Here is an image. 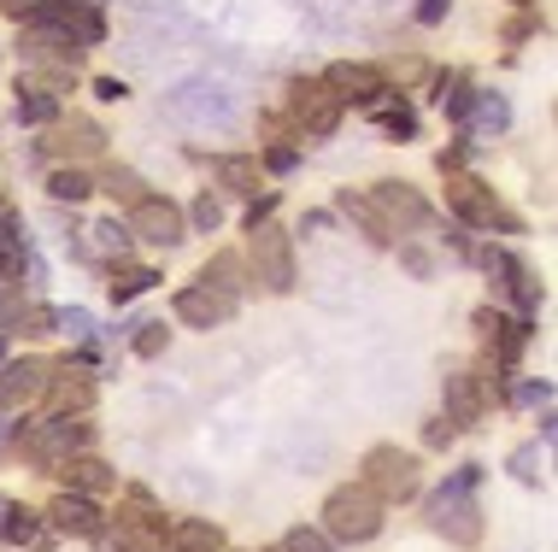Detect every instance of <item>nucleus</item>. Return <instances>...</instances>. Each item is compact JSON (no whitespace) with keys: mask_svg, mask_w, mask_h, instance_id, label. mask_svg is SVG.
Segmentation results:
<instances>
[{"mask_svg":"<svg viewBox=\"0 0 558 552\" xmlns=\"http://www.w3.org/2000/svg\"><path fill=\"white\" fill-rule=\"evenodd\" d=\"M476 482H482V465H464L459 476H447L441 488L429 494L424 517L435 535H447L452 547H476L482 541V505H476Z\"/></svg>","mask_w":558,"mask_h":552,"instance_id":"1","label":"nucleus"},{"mask_svg":"<svg viewBox=\"0 0 558 552\" xmlns=\"http://www.w3.org/2000/svg\"><path fill=\"white\" fill-rule=\"evenodd\" d=\"M88 446H95V424H88V417H41V424L12 429V453L29 458L36 470H53L59 458L88 453Z\"/></svg>","mask_w":558,"mask_h":552,"instance_id":"2","label":"nucleus"},{"mask_svg":"<svg viewBox=\"0 0 558 552\" xmlns=\"http://www.w3.org/2000/svg\"><path fill=\"white\" fill-rule=\"evenodd\" d=\"M383 517H388V505L371 494L365 482H341L336 494L324 500V535L329 541H341V547H365V541H376L383 535Z\"/></svg>","mask_w":558,"mask_h":552,"instance_id":"3","label":"nucleus"},{"mask_svg":"<svg viewBox=\"0 0 558 552\" xmlns=\"http://www.w3.org/2000/svg\"><path fill=\"white\" fill-rule=\"evenodd\" d=\"M359 482H365L383 505H405V500L424 494V465H417V453H400L395 441H383V446H371V453H365Z\"/></svg>","mask_w":558,"mask_h":552,"instance_id":"4","label":"nucleus"},{"mask_svg":"<svg viewBox=\"0 0 558 552\" xmlns=\"http://www.w3.org/2000/svg\"><path fill=\"white\" fill-rule=\"evenodd\" d=\"M247 282H259L265 294H294V242L282 223H253L247 230Z\"/></svg>","mask_w":558,"mask_h":552,"instance_id":"5","label":"nucleus"},{"mask_svg":"<svg viewBox=\"0 0 558 552\" xmlns=\"http://www.w3.org/2000/svg\"><path fill=\"white\" fill-rule=\"evenodd\" d=\"M447 206L459 212V223H471V230H506V235L523 230V223L500 206V194L471 171H447Z\"/></svg>","mask_w":558,"mask_h":552,"instance_id":"6","label":"nucleus"},{"mask_svg":"<svg viewBox=\"0 0 558 552\" xmlns=\"http://www.w3.org/2000/svg\"><path fill=\"white\" fill-rule=\"evenodd\" d=\"M19 59H24V71L48 77L41 88H65L71 77H77V65H83V48H71L65 36H53V29H41V24H29L19 36Z\"/></svg>","mask_w":558,"mask_h":552,"instance_id":"7","label":"nucleus"},{"mask_svg":"<svg viewBox=\"0 0 558 552\" xmlns=\"http://www.w3.org/2000/svg\"><path fill=\"white\" fill-rule=\"evenodd\" d=\"M341 100L324 88V77H294L289 83V124L300 136H336L341 130Z\"/></svg>","mask_w":558,"mask_h":552,"instance_id":"8","label":"nucleus"},{"mask_svg":"<svg viewBox=\"0 0 558 552\" xmlns=\"http://www.w3.org/2000/svg\"><path fill=\"white\" fill-rule=\"evenodd\" d=\"M124 230H130V242H147V247H177V242L189 235V218H183V206H177V200H165V194H142V200L130 206Z\"/></svg>","mask_w":558,"mask_h":552,"instance_id":"9","label":"nucleus"},{"mask_svg":"<svg viewBox=\"0 0 558 552\" xmlns=\"http://www.w3.org/2000/svg\"><path fill=\"white\" fill-rule=\"evenodd\" d=\"M476 259H482V271H488L494 282H500V294L511 306H518V318H530V311L541 306V282H535V271L518 259L511 247H471Z\"/></svg>","mask_w":558,"mask_h":552,"instance_id":"10","label":"nucleus"},{"mask_svg":"<svg viewBox=\"0 0 558 552\" xmlns=\"http://www.w3.org/2000/svg\"><path fill=\"white\" fill-rule=\"evenodd\" d=\"M371 206L383 212L388 230H395V242H405L412 230H424V223L435 218L429 200H424V194H417L412 183H376V188H371Z\"/></svg>","mask_w":558,"mask_h":552,"instance_id":"11","label":"nucleus"},{"mask_svg":"<svg viewBox=\"0 0 558 552\" xmlns=\"http://www.w3.org/2000/svg\"><path fill=\"white\" fill-rule=\"evenodd\" d=\"M324 88L341 100V107H359V112H365L376 95H388V71H383V65H365V59H341V65L324 71Z\"/></svg>","mask_w":558,"mask_h":552,"instance_id":"12","label":"nucleus"},{"mask_svg":"<svg viewBox=\"0 0 558 552\" xmlns=\"http://www.w3.org/2000/svg\"><path fill=\"white\" fill-rule=\"evenodd\" d=\"M48 154L59 159V165H77V159H95V154H107V130L95 124V118H65L59 112L53 124H48Z\"/></svg>","mask_w":558,"mask_h":552,"instance_id":"13","label":"nucleus"},{"mask_svg":"<svg viewBox=\"0 0 558 552\" xmlns=\"http://www.w3.org/2000/svg\"><path fill=\"white\" fill-rule=\"evenodd\" d=\"M441 406H447L441 417H447L452 429H459V436H464V429H476L482 417H488V394H482L476 370H464V365L447 370V377H441Z\"/></svg>","mask_w":558,"mask_h":552,"instance_id":"14","label":"nucleus"},{"mask_svg":"<svg viewBox=\"0 0 558 552\" xmlns=\"http://www.w3.org/2000/svg\"><path fill=\"white\" fill-rule=\"evenodd\" d=\"M41 400H48V417H88V406H95V382H88L83 365L65 359V365H53Z\"/></svg>","mask_w":558,"mask_h":552,"instance_id":"15","label":"nucleus"},{"mask_svg":"<svg viewBox=\"0 0 558 552\" xmlns=\"http://www.w3.org/2000/svg\"><path fill=\"white\" fill-rule=\"evenodd\" d=\"M53 365L48 359H7L0 365V412H24L41 400V388H48Z\"/></svg>","mask_w":558,"mask_h":552,"instance_id":"16","label":"nucleus"},{"mask_svg":"<svg viewBox=\"0 0 558 552\" xmlns=\"http://www.w3.org/2000/svg\"><path fill=\"white\" fill-rule=\"evenodd\" d=\"M48 524L53 535H71V541H95L100 524H107V512H100L88 494H71V488H59L53 505H48Z\"/></svg>","mask_w":558,"mask_h":552,"instance_id":"17","label":"nucleus"},{"mask_svg":"<svg viewBox=\"0 0 558 552\" xmlns=\"http://www.w3.org/2000/svg\"><path fill=\"white\" fill-rule=\"evenodd\" d=\"M53 476H59V488H71V494H88V500H100V494H112V488H118V470L107 465V458H95V453L59 458Z\"/></svg>","mask_w":558,"mask_h":552,"instance_id":"18","label":"nucleus"},{"mask_svg":"<svg viewBox=\"0 0 558 552\" xmlns=\"http://www.w3.org/2000/svg\"><path fill=\"white\" fill-rule=\"evenodd\" d=\"M171 311L189 323V330H218V323H230L235 318V300H223V294H213V289H177V300H171Z\"/></svg>","mask_w":558,"mask_h":552,"instance_id":"19","label":"nucleus"},{"mask_svg":"<svg viewBox=\"0 0 558 552\" xmlns=\"http://www.w3.org/2000/svg\"><path fill=\"white\" fill-rule=\"evenodd\" d=\"M59 541L48 512H36V505H19L12 500V517H7V535H0V547H29V552H48Z\"/></svg>","mask_w":558,"mask_h":552,"instance_id":"20","label":"nucleus"},{"mask_svg":"<svg viewBox=\"0 0 558 552\" xmlns=\"http://www.w3.org/2000/svg\"><path fill=\"white\" fill-rule=\"evenodd\" d=\"M165 552H223V529L206 524V517H171Z\"/></svg>","mask_w":558,"mask_h":552,"instance_id":"21","label":"nucleus"},{"mask_svg":"<svg viewBox=\"0 0 558 552\" xmlns=\"http://www.w3.org/2000/svg\"><path fill=\"white\" fill-rule=\"evenodd\" d=\"M201 289L223 294V300L241 306V289H247V265H241V253H213V259L201 265Z\"/></svg>","mask_w":558,"mask_h":552,"instance_id":"22","label":"nucleus"},{"mask_svg":"<svg viewBox=\"0 0 558 552\" xmlns=\"http://www.w3.org/2000/svg\"><path fill=\"white\" fill-rule=\"evenodd\" d=\"M336 206H341V212L359 223V230H365V242H371V247H395V230H388V223H383V212L371 206V194H353V188H341V194H336Z\"/></svg>","mask_w":558,"mask_h":552,"instance_id":"23","label":"nucleus"},{"mask_svg":"<svg viewBox=\"0 0 558 552\" xmlns=\"http://www.w3.org/2000/svg\"><path fill=\"white\" fill-rule=\"evenodd\" d=\"M213 171H218V183L230 188V194H241V200H253V194H259V159H253V154H223Z\"/></svg>","mask_w":558,"mask_h":552,"instance_id":"24","label":"nucleus"},{"mask_svg":"<svg viewBox=\"0 0 558 552\" xmlns=\"http://www.w3.org/2000/svg\"><path fill=\"white\" fill-rule=\"evenodd\" d=\"M107 277H112V282H107L112 306H130L135 294H147V289H154V282H159V271H154V265H124V259H118Z\"/></svg>","mask_w":558,"mask_h":552,"instance_id":"25","label":"nucleus"},{"mask_svg":"<svg viewBox=\"0 0 558 552\" xmlns=\"http://www.w3.org/2000/svg\"><path fill=\"white\" fill-rule=\"evenodd\" d=\"M48 194H53L59 206H83L88 194H95V176L77 171V165H53L48 171Z\"/></svg>","mask_w":558,"mask_h":552,"instance_id":"26","label":"nucleus"},{"mask_svg":"<svg viewBox=\"0 0 558 552\" xmlns=\"http://www.w3.org/2000/svg\"><path fill=\"white\" fill-rule=\"evenodd\" d=\"M95 188H100V194H112V200L124 206V212H130L135 200H142V194H147V183H142V176H135L130 165H107V176H100Z\"/></svg>","mask_w":558,"mask_h":552,"instance_id":"27","label":"nucleus"},{"mask_svg":"<svg viewBox=\"0 0 558 552\" xmlns=\"http://www.w3.org/2000/svg\"><path fill=\"white\" fill-rule=\"evenodd\" d=\"M53 118H59L53 88H19V124H53Z\"/></svg>","mask_w":558,"mask_h":552,"instance_id":"28","label":"nucleus"},{"mask_svg":"<svg viewBox=\"0 0 558 552\" xmlns=\"http://www.w3.org/2000/svg\"><path fill=\"white\" fill-rule=\"evenodd\" d=\"M0 277H24V235H19V223H12L7 212H0Z\"/></svg>","mask_w":558,"mask_h":552,"instance_id":"29","label":"nucleus"},{"mask_svg":"<svg viewBox=\"0 0 558 552\" xmlns=\"http://www.w3.org/2000/svg\"><path fill=\"white\" fill-rule=\"evenodd\" d=\"M277 547H282V552H336V541H329L324 529H312V524H294Z\"/></svg>","mask_w":558,"mask_h":552,"instance_id":"30","label":"nucleus"},{"mask_svg":"<svg viewBox=\"0 0 558 552\" xmlns=\"http://www.w3.org/2000/svg\"><path fill=\"white\" fill-rule=\"evenodd\" d=\"M12 330H24V335H53V330H59V311L29 300V306L19 311V323H12Z\"/></svg>","mask_w":558,"mask_h":552,"instance_id":"31","label":"nucleus"},{"mask_svg":"<svg viewBox=\"0 0 558 552\" xmlns=\"http://www.w3.org/2000/svg\"><path fill=\"white\" fill-rule=\"evenodd\" d=\"M165 347H171V330H165V323H142V330H135V359H159Z\"/></svg>","mask_w":558,"mask_h":552,"instance_id":"32","label":"nucleus"},{"mask_svg":"<svg viewBox=\"0 0 558 552\" xmlns=\"http://www.w3.org/2000/svg\"><path fill=\"white\" fill-rule=\"evenodd\" d=\"M88 235H95V247L100 253H118V259H124V247H130V230H124V223H95V230H88Z\"/></svg>","mask_w":558,"mask_h":552,"instance_id":"33","label":"nucleus"},{"mask_svg":"<svg viewBox=\"0 0 558 552\" xmlns=\"http://www.w3.org/2000/svg\"><path fill=\"white\" fill-rule=\"evenodd\" d=\"M471 107H476V124H482V130H506V124H511L506 100H494V95H482V100H471Z\"/></svg>","mask_w":558,"mask_h":552,"instance_id":"34","label":"nucleus"},{"mask_svg":"<svg viewBox=\"0 0 558 552\" xmlns=\"http://www.w3.org/2000/svg\"><path fill=\"white\" fill-rule=\"evenodd\" d=\"M218 223H223V200H218V194H201V200H194V230L213 235Z\"/></svg>","mask_w":558,"mask_h":552,"instance_id":"35","label":"nucleus"},{"mask_svg":"<svg viewBox=\"0 0 558 552\" xmlns=\"http://www.w3.org/2000/svg\"><path fill=\"white\" fill-rule=\"evenodd\" d=\"M300 165V147H265V159H259V171H270V176H289Z\"/></svg>","mask_w":558,"mask_h":552,"instance_id":"36","label":"nucleus"},{"mask_svg":"<svg viewBox=\"0 0 558 552\" xmlns=\"http://www.w3.org/2000/svg\"><path fill=\"white\" fill-rule=\"evenodd\" d=\"M400 259H405V271H412V277H435V259H429V253H424V247H412V242H400Z\"/></svg>","mask_w":558,"mask_h":552,"instance_id":"37","label":"nucleus"},{"mask_svg":"<svg viewBox=\"0 0 558 552\" xmlns=\"http://www.w3.org/2000/svg\"><path fill=\"white\" fill-rule=\"evenodd\" d=\"M459 441V429L447 424V417H429V429H424V446H435V453H441V446H452Z\"/></svg>","mask_w":558,"mask_h":552,"instance_id":"38","label":"nucleus"},{"mask_svg":"<svg viewBox=\"0 0 558 552\" xmlns=\"http://www.w3.org/2000/svg\"><path fill=\"white\" fill-rule=\"evenodd\" d=\"M41 7H48V0H0V12H7V19H19V24H29Z\"/></svg>","mask_w":558,"mask_h":552,"instance_id":"39","label":"nucleus"},{"mask_svg":"<svg viewBox=\"0 0 558 552\" xmlns=\"http://www.w3.org/2000/svg\"><path fill=\"white\" fill-rule=\"evenodd\" d=\"M511 400H523V406H547L553 388L547 382H523V388H511Z\"/></svg>","mask_w":558,"mask_h":552,"instance_id":"40","label":"nucleus"},{"mask_svg":"<svg viewBox=\"0 0 558 552\" xmlns=\"http://www.w3.org/2000/svg\"><path fill=\"white\" fill-rule=\"evenodd\" d=\"M270 212H277V194H253V206H247V230H253V223H270Z\"/></svg>","mask_w":558,"mask_h":552,"instance_id":"41","label":"nucleus"},{"mask_svg":"<svg viewBox=\"0 0 558 552\" xmlns=\"http://www.w3.org/2000/svg\"><path fill=\"white\" fill-rule=\"evenodd\" d=\"M452 12V0H424V7H417V24H441Z\"/></svg>","mask_w":558,"mask_h":552,"instance_id":"42","label":"nucleus"},{"mask_svg":"<svg viewBox=\"0 0 558 552\" xmlns=\"http://www.w3.org/2000/svg\"><path fill=\"white\" fill-rule=\"evenodd\" d=\"M95 95H100V100H107V107H112V100H124V95H130V88H124V83H118V77H100V83H95Z\"/></svg>","mask_w":558,"mask_h":552,"instance_id":"43","label":"nucleus"},{"mask_svg":"<svg viewBox=\"0 0 558 552\" xmlns=\"http://www.w3.org/2000/svg\"><path fill=\"white\" fill-rule=\"evenodd\" d=\"M511 465H518V482H535V446H523V453L511 458Z\"/></svg>","mask_w":558,"mask_h":552,"instance_id":"44","label":"nucleus"},{"mask_svg":"<svg viewBox=\"0 0 558 552\" xmlns=\"http://www.w3.org/2000/svg\"><path fill=\"white\" fill-rule=\"evenodd\" d=\"M7 517H12V500L0 494V535H7Z\"/></svg>","mask_w":558,"mask_h":552,"instance_id":"45","label":"nucleus"},{"mask_svg":"<svg viewBox=\"0 0 558 552\" xmlns=\"http://www.w3.org/2000/svg\"><path fill=\"white\" fill-rule=\"evenodd\" d=\"M12 359V353H7V335H0V365H7Z\"/></svg>","mask_w":558,"mask_h":552,"instance_id":"46","label":"nucleus"},{"mask_svg":"<svg viewBox=\"0 0 558 552\" xmlns=\"http://www.w3.org/2000/svg\"><path fill=\"white\" fill-rule=\"evenodd\" d=\"M511 7H535V0H511Z\"/></svg>","mask_w":558,"mask_h":552,"instance_id":"47","label":"nucleus"}]
</instances>
